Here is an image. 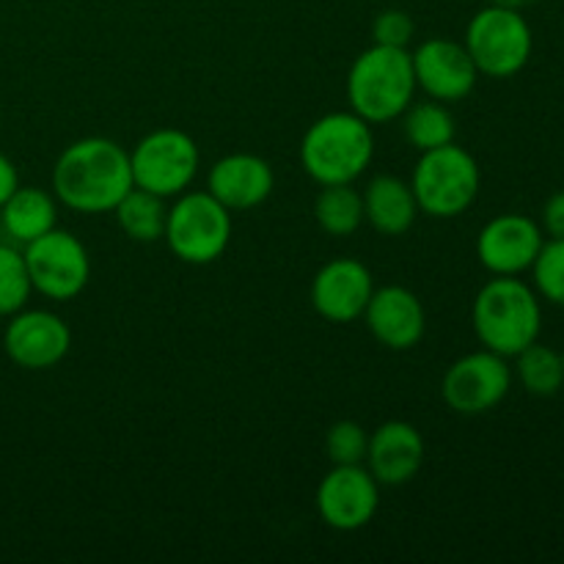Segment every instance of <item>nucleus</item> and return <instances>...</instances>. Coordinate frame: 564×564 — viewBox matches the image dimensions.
Here are the masks:
<instances>
[{"label":"nucleus","instance_id":"nucleus-3","mask_svg":"<svg viewBox=\"0 0 564 564\" xmlns=\"http://www.w3.org/2000/svg\"><path fill=\"white\" fill-rule=\"evenodd\" d=\"M375 158L372 124L358 113H325L303 132V171L323 185H352Z\"/></svg>","mask_w":564,"mask_h":564},{"label":"nucleus","instance_id":"nucleus-2","mask_svg":"<svg viewBox=\"0 0 564 564\" xmlns=\"http://www.w3.org/2000/svg\"><path fill=\"white\" fill-rule=\"evenodd\" d=\"M471 323L485 350L516 358L540 339L543 308H540L538 292L521 279L496 275L474 297Z\"/></svg>","mask_w":564,"mask_h":564},{"label":"nucleus","instance_id":"nucleus-6","mask_svg":"<svg viewBox=\"0 0 564 564\" xmlns=\"http://www.w3.org/2000/svg\"><path fill=\"white\" fill-rule=\"evenodd\" d=\"M171 253L185 264H213L231 242V213L209 191H185L165 218Z\"/></svg>","mask_w":564,"mask_h":564},{"label":"nucleus","instance_id":"nucleus-8","mask_svg":"<svg viewBox=\"0 0 564 564\" xmlns=\"http://www.w3.org/2000/svg\"><path fill=\"white\" fill-rule=\"evenodd\" d=\"M198 163H202L198 143L185 130L163 127V130L143 135L132 147V185L169 202V198L191 191L198 174Z\"/></svg>","mask_w":564,"mask_h":564},{"label":"nucleus","instance_id":"nucleus-7","mask_svg":"<svg viewBox=\"0 0 564 564\" xmlns=\"http://www.w3.org/2000/svg\"><path fill=\"white\" fill-rule=\"evenodd\" d=\"M466 50L479 75L512 77L532 58V28L512 6L490 3L471 17L466 28Z\"/></svg>","mask_w":564,"mask_h":564},{"label":"nucleus","instance_id":"nucleus-20","mask_svg":"<svg viewBox=\"0 0 564 564\" xmlns=\"http://www.w3.org/2000/svg\"><path fill=\"white\" fill-rule=\"evenodd\" d=\"M0 224L9 240L28 246L58 226V198L42 187H17L0 207Z\"/></svg>","mask_w":564,"mask_h":564},{"label":"nucleus","instance_id":"nucleus-18","mask_svg":"<svg viewBox=\"0 0 564 564\" xmlns=\"http://www.w3.org/2000/svg\"><path fill=\"white\" fill-rule=\"evenodd\" d=\"M367 468L380 485L400 488L419 474L424 463V438L411 422H383L369 435Z\"/></svg>","mask_w":564,"mask_h":564},{"label":"nucleus","instance_id":"nucleus-5","mask_svg":"<svg viewBox=\"0 0 564 564\" xmlns=\"http://www.w3.org/2000/svg\"><path fill=\"white\" fill-rule=\"evenodd\" d=\"M482 187V171L457 143L422 152L411 176V191L416 196L419 213L430 218H457L466 213L479 196Z\"/></svg>","mask_w":564,"mask_h":564},{"label":"nucleus","instance_id":"nucleus-31","mask_svg":"<svg viewBox=\"0 0 564 564\" xmlns=\"http://www.w3.org/2000/svg\"><path fill=\"white\" fill-rule=\"evenodd\" d=\"M494 3H501V6H512V9H521V6L532 3V0H494Z\"/></svg>","mask_w":564,"mask_h":564},{"label":"nucleus","instance_id":"nucleus-17","mask_svg":"<svg viewBox=\"0 0 564 564\" xmlns=\"http://www.w3.org/2000/svg\"><path fill=\"white\" fill-rule=\"evenodd\" d=\"M275 187L273 165L259 154L235 152L220 158L207 174V191L229 213L253 209L270 198Z\"/></svg>","mask_w":564,"mask_h":564},{"label":"nucleus","instance_id":"nucleus-14","mask_svg":"<svg viewBox=\"0 0 564 564\" xmlns=\"http://www.w3.org/2000/svg\"><path fill=\"white\" fill-rule=\"evenodd\" d=\"M543 242V229L529 215L505 213L482 226L477 257L494 275H521L532 270Z\"/></svg>","mask_w":564,"mask_h":564},{"label":"nucleus","instance_id":"nucleus-10","mask_svg":"<svg viewBox=\"0 0 564 564\" xmlns=\"http://www.w3.org/2000/svg\"><path fill=\"white\" fill-rule=\"evenodd\" d=\"M512 389V369L505 356L494 350H477L457 358L441 380V397L449 411L460 416H479L501 405Z\"/></svg>","mask_w":564,"mask_h":564},{"label":"nucleus","instance_id":"nucleus-13","mask_svg":"<svg viewBox=\"0 0 564 564\" xmlns=\"http://www.w3.org/2000/svg\"><path fill=\"white\" fill-rule=\"evenodd\" d=\"M411 61L416 86L438 102H457L468 97L479 80L466 44H457L452 39H424L411 53Z\"/></svg>","mask_w":564,"mask_h":564},{"label":"nucleus","instance_id":"nucleus-16","mask_svg":"<svg viewBox=\"0 0 564 564\" xmlns=\"http://www.w3.org/2000/svg\"><path fill=\"white\" fill-rule=\"evenodd\" d=\"M364 323L369 334L389 350H411L427 330V312L416 292L391 284L372 292L364 308Z\"/></svg>","mask_w":564,"mask_h":564},{"label":"nucleus","instance_id":"nucleus-11","mask_svg":"<svg viewBox=\"0 0 564 564\" xmlns=\"http://www.w3.org/2000/svg\"><path fill=\"white\" fill-rule=\"evenodd\" d=\"M319 518L336 532H358L375 518L380 507V482L364 463L334 466L317 485L314 496Z\"/></svg>","mask_w":564,"mask_h":564},{"label":"nucleus","instance_id":"nucleus-32","mask_svg":"<svg viewBox=\"0 0 564 564\" xmlns=\"http://www.w3.org/2000/svg\"><path fill=\"white\" fill-rule=\"evenodd\" d=\"M560 361H562V369H564V350L560 352Z\"/></svg>","mask_w":564,"mask_h":564},{"label":"nucleus","instance_id":"nucleus-25","mask_svg":"<svg viewBox=\"0 0 564 564\" xmlns=\"http://www.w3.org/2000/svg\"><path fill=\"white\" fill-rule=\"evenodd\" d=\"M31 292V275L22 251L0 242V317H11L25 308Z\"/></svg>","mask_w":564,"mask_h":564},{"label":"nucleus","instance_id":"nucleus-1","mask_svg":"<svg viewBox=\"0 0 564 564\" xmlns=\"http://www.w3.org/2000/svg\"><path fill=\"white\" fill-rule=\"evenodd\" d=\"M132 187L130 152L102 135L69 143L53 165V196L72 213H113Z\"/></svg>","mask_w":564,"mask_h":564},{"label":"nucleus","instance_id":"nucleus-23","mask_svg":"<svg viewBox=\"0 0 564 564\" xmlns=\"http://www.w3.org/2000/svg\"><path fill=\"white\" fill-rule=\"evenodd\" d=\"M314 220L330 237H350L364 224V198L352 185H323L314 198Z\"/></svg>","mask_w":564,"mask_h":564},{"label":"nucleus","instance_id":"nucleus-29","mask_svg":"<svg viewBox=\"0 0 564 564\" xmlns=\"http://www.w3.org/2000/svg\"><path fill=\"white\" fill-rule=\"evenodd\" d=\"M543 229L551 240H564V191H556L543 207Z\"/></svg>","mask_w":564,"mask_h":564},{"label":"nucleus","instance_id":"nucleus-15","mask_svg":"<svg viewBox=\"0 0 564 564\" xmlns=\"http://www.w3.org/2000/svg\"><path fill=\"white\" fill-rule=\"evenodd\" d=\"M375 292L372 270L350 257L325 262L312 281V306L328 323H352L364 317Z\"/></svg>","mask_w":564,"mask_h":564},{"label":"nucleus","instance_id":"nucleus-28","mask_svg":"<svg viewBox=\"0 0 564 564\" xmlns=\"http://www.w3.org/2000/svg\"><path fill=\"white\" fill-rule=\"evenodd\" d=\"M416 25H413L411 14L402 9H386L375 17L372 22V36L375 44H383V47H402L408 50Z\"/></svg>","mask_w":564,"mask_h":564},{"label":"nucleus","instance_id":"nucleus-4","mask_svg":"<svg viewBox=\"0 0 564 564\" xmlns=\"http://www.w3.org/2000/svg\"><path fill=\"white\" fill-rule=\"evenodd\" d=\"M411 50L372 44L352 61L347 72V99L352 113L369 124L400 119L416 94Z\"/></svg>","mask_w":564,"mask_h":564},{"label":"nucleus","instance_id":"nucleus-24","mask_svg":"<svg viewBox=\"0 0 564 564\" xmlns=\"http://www.w3.org/2000/svg\"><path fill=\"white\" fill-rule=\"evenodd\" d=\"M516 372L518 380L523 383V389L534 397H554L556 391L564 386V369L560 361V352L551 350V347L529 345L527 350L518 352Z\"/></svg>","mask_w":564,"mask_h":564},{"label":"nucleus","instance_id":"nucleus-12","mask_svg":"<svg viewBox=\"0 0 564 564\" xmlns=\"http://www.w3.org/2000/svg\"><path fill=\"white\" fill-rule=\"evenodd\" d=\"M72 330L64 319L47 308H20L11 314L3 330V350L20 369L42 372L69 356Z\"/></svg>","mask_w":564,"mask_h":564},{"label":"nucleus","instance_id":"nucleus-22","mask_svg":"<svg viewBox=\"0 0 564 564\" xmlns=\"http://www.w3.org/2000/svg\"><path fill=\"white\" fill-rule=\"evenodd\" d=\"M402 132H405V141L411 143L419 152H430V149L446 147V143H455L457 124L452 110L446 108V102L438 99H430V102H419L402 113Z\"/></svg>","mask_w":564,"mask_h":564},{"label":"nucleus","instance_id":"nucleus-27","mask_svg":"<svg viewBox=\"0 0 564 564\" xmlns=\"http://www.w3.org/2000/svg\"><path fill=\"white\" fill-rule=\"evenodd\" d=\"M369 433L358 422H336L325 435V452L334 466H358L367 460Z\"/></svg>","mask_w":564,"mask_h":564},{"label":"nucleus","instance_id":"nucleus-21","mask_svg":"<svg viewBox=\"0 0 564 564\" xmlns=\"http://www.w3.org/2000/svg\"><path fill=\"white\" fill-rule=\"evenodd\" d=\"M116 224L124 231L130 240L135 242H158L165 235V218H169V207L165 198L154 196V193L132 187L113 209Z\"/></svg>","mask_w":564,"mask_h":564},{"label":"nucleus","instance_id":"nucleus-9","mask_svg":"<svg viewBox=\"0 0 564 564\" xmlns=\"http://www.w3.org/2000/svg\"><path fill=\"white\" fill-rule=\"evenodd\" d=\"M31 275V286L50 301H72L86 290L91 279V259L86 246L72 231L58 229L28 242L22 251Z\"/></svg>","mask_w":564,"mask_h":564},{"label":"nucleus","instance_id":"nucleus-30","mask_svg":"<svg viewBox=\"0 0 564 564\" xmlns=\"http://www.w3.org/2000/svg\"><path fill=\"white\" fill-rule=\"evenodd\" d=\"M20 187V174H17V165L0 152V207L6 204V198Z\"/></svg>","mask_w":564,"mask_h":564},{"label":"nucleus","instance_id":"nucleus-26","mask_svg":"<svg viewBox=\"0 0 564 564\" xmlns=\"http://www.w3.org/2000/svg\"><path fill=\"white\" fill-rule=\"evenodd\" d=\"M534 290L554 306L564 308V240H549L532 264Z\"/></svg>","mask_w":564,"mask_h":564},{"label":"nucleus","instance_id":"nucleus-19","mask_svg":"<svg viewBox=\"0 0 564 564\" xmlns=\"http://www.w3.org/2000/svg\"><path fill=\"white\" fill-rule=\"evenodd\" d=\"M364 198V220H369L378 235L400 237L416 224L419 204L411 191V182L400 176L380 174L375 176L361 193Z\"/></svg>","mask_w":564,"mask_h":564}]
</instances>
